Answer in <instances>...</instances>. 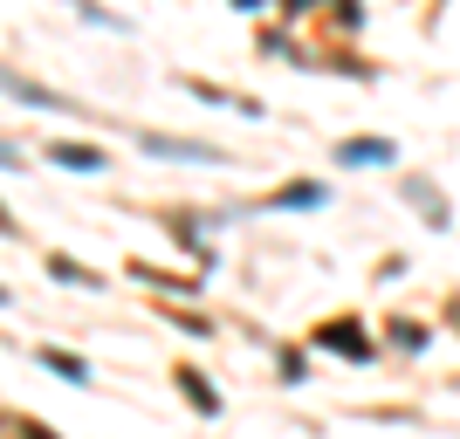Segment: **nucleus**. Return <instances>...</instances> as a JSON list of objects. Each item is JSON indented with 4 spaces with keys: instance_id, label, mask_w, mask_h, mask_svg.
I'll use <instances>...</instances> for the list:
<instances>
[{
    "instance_id": "423d86ee",
    "label": "nucleus",
    "mask_w": 460,
    "mask_h": 439,
    "mask_svg": "<svg viewBox=\"0 0 460 439\" xmlns=\"http://www.w3.org/2000/svg\"><path fill=\"white\" fill-rule=\"evenodd\" d=\"M269 206H282V213H296V206H323V186H282V192H269Z\"/></svg>"
},
{
    "instance_id": "f257e3e1",
    "label": "nucleus",
    "mask_w": 460,
    "mask_h": 439,
    "mask_svg": "<svg viewBox=\"0 0 460 439\" xmlns=\"http://www.w3.org/2000/svg\"><path fill=\"white\" fill-rule=\"evenodd\" d=\"M137 145H145V152H158V158H220L213 145H186V137H158V131H145Z\"/></svg>"
},
{
    "instance_id": "20e7f679",
    "label": "nucleus",
    "mask_w": 460,
    "mask_h": 439,
    "mask_svg": "<svg viewBox=\"0 0 460 439\" xmlns=\"http://www.w3.org/2000/svg\"><path fill=\"white\" fill-rule=\"evenodd\" d=\"M323 344L344 350V357H371V344L358 337V323H323Z\"/></svg>"
},
{
    "instance_id": "39448f33",
    "label": "nucleus",
    "mask_w": 460,
    "mask_h": 439,
    "mask_svg": "<svg viewBox=\"0 0 460 439\" xmlns=\"http://www.w3.org/2000/svg\"><path fill=\"white\" fill-rule=\"evenodd\" d=\"M49 158L69 165V172H96V165H103V152H90V145H49Z\"/></svg>"
},
{
    "instance_id": "0eeeda50",
    "label": "nucleus",
    "mask_w": 460,
    "mask_h": 439,
    "mask_svg": "<svg viewBox=\"0 0 460 439\" xmlns=\"http://www.w3.org/2000/svg\"><path fill=\"white\" fill-rule=\"evenodd\" d=\"M41 364H49L56 378H69V384H90V364H83V357H69V350H41Z\"/></svg>"
},
{
    "instance_id": "f03ea898",
    "label": "nucleus",
    "mask_w": 460,
    "mask_h": 439,
    "mask_svg": "<svg viewBox=\"0 0 460 439\" xmlns=\"http://www.w3.org/2000/svg\"><path fill=\"white\" fill-rule=\"evenodd\" d=\"M337 158H344V165H385V158H392V137H350Z\"/></svg>"
},
{
    "instance_id": "1a4fd4ad",
    "label": "nucleus",
    "mask_w": 460,
    "mask_h": 439,
    "mask_svg": "<svg viewBox=\"0 0 460 439\" xmlns=\"http://www.w3.org/2000/svg\"><path fill=\"white\" fill-rule=\"evenodd\" d=\"M179 384H186V399L199 405V412H220V399H213V391H207V378H192V371H186V378H179Z\"/></svg>"
},
{
    "instance_id": "7ed1b4c3",
    "label": "nucleus",
    "mask_w": 460,
    "mask_h": 439,
    "mask_svg": "<svg viewBox=\"0 0 460 439\" xmlns=\"http://www.w3.org/2000/svg\"><path fill=\"white\" fill-rule=\"evenodd\" d=\"M7 96H14V103H35V110H69L56 90H41V83H21V76H7Z\"/></svg>"
},
{
    "instance_id": "6e6552de",
    "label": "nucleus",
    "mask_w": 460,
    "mask_h": 439,
    "mask_svg": "<svg viewBox=\"0 0 460 439\" xmlns=\"http://www.w3.org/2000/svg\"><path fill=\"white\" fill-rule=\"evenodd\" d=\"M405 199H420L426 213H433V227H447V199L433 186H426V179H405Z\"/></svg>"
},
{
    "instance_id": "9d476101",
    "label": "nucleus",
    "mask_w": 460,
    "mask_h": 439,
    "mask_svg": "<svg viewBox=\"0 0 460 439\" xmlns=\"http://www.w3.org/2000/svg\"><path fill=\"white\" fill-rule=\"evenodd\" d=\"M392 344L399 350H426V323H392Z\"/></svg>"
},
{
    "instance_id": "9b49d317",
    "label": "nucleus",
    "mask_w": 460,
    "mask_h": 439,
    "mask_svg": "<svg viewBox=\"0 0 460 439\" xmlns=\"http://www.w3.org/2000/svg\"><path fill=\"white\" fill-rule=\"evenodd\" d=\"M49 268H56V275H62V282H96V275H90V268H76V261H69V254H56V261H49Z\"/></svg>"
}]
</instances>
